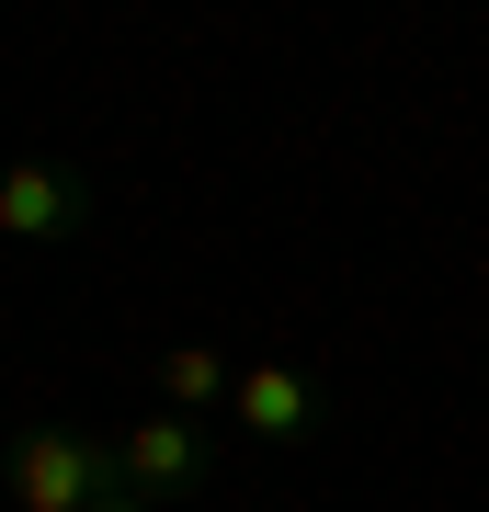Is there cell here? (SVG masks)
<instances>
[{"label":"cell","mask_w":489,"mask_h":512,"mask_svg":"<svg viewBox=\"0 0 489 512\" xmlns=\"http://www.w3.org/2000/svg\"><path fill=\"white\" fill-rule=\"evenodd\" d=\"M91 228V183L80 171H57V160H12L0 171V239H80Z\"/></svg>","instance_id":"4"},{"label":"cell","mask_w":489,"mask_h":512,"mask_svg":"<svg viewBox=\"0 0 489 512\" xmlns=\"http://www.w3.org/2000/svg\"><path fill=\"white\" fill-rule=\"evenodd\" d=\"M114 478H126L137 501H182V490H205L217 478V421H182V410H148V421H126L114 433Z\"/></svg>","instance_id":"2"},{"label":"cell","mask_w":489,"mask_h":512,"mask_svg":"<svg viewBox=\"0 0 489 512\" xmlns=\"http://www.w3.org/2000/svg\"><path fill=\"white\" fill-rule=\"evenodd\" d=\"M319 421H330V399H319L308 365H239V399H228L239 444H308Z\"/></svg>","instance_id":"3"},{"label":"cell","mask_w":489,"mask_h":512,"mask_svg":"<svg viewBox=\"0 0 489 512\" xmlns=\"http://www.w3.org/2000/svg\"><path fill=\"white\" fill-rule=\"evenodd\" d=\"M91 512H160V501H137V490H114V501H91Z\"/></svg>","instance_id":"6"},{"label":"cell","mask_w":489,"mask_h":512,"mask_svg":"<svg viewBox=\"0 0 489 512\" xmlns=\"http://www.w3.org/2000/svg\"><path fill=\"white\" fill-rule=\"evenodd\" d=\"M148 387H160V410H182V421H228L239 365H228V353H205V342H171L160 365H148Z\"/></svg>","instance_id":"5"},{"label":"cell","mask_w":489,"mask_h":512,"mask_svg":"<svg viewBox=\"0 0 489 512\" xmlns=\"http://www.w3.org/2000/svg\"><path fill=\"white\" fill-rule=\"evenodd\" d=\"M0 490H12V512H91V501H114L126 490V478H114V433L35 421V433L0 444Z\"/></svg>","instance_id":"1"}]
</instances>
